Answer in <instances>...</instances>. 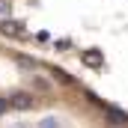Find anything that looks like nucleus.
<instances>
[{
  "label": "nucleus",
  "mask_w": 128,
  "mask_h": 128,
  "mask_svg": "<svg viewBox=\"0 0 128 128\" xmlns=\"http://www.w3.org/2000/svg\"><path fill=\"white\" fill-rule=\"evenodd\" d=\"M0 33H6V36H12V39H24V36H27L24 24H21V21H12V18L0 21Z\"/></svg>",
  "instance_id": "nucleus-1"
},
{
  "label": "nucleus",
  "mask_w": 128,
  "mask_h": 128,
  "mask_svg": "<svg viewBox=\"0 0 128 128\" xmlns=\"http://www.w3.org/2000/svg\"><path fill=\"white\" fill-rule=\"evenodd\" d=\"M9 104L15 110H30V107H36V98L30 92H15V96H9Z\"/></svg>",
  "instance_id": "nucleus-2"
},
{
  "label": "nucleus",
  "mask_w": 128,
  "mask_h": 128,
  "mask_svg": "<svg viewBox=\"0 0 128 128\" xmlns=\"http://www.w3.org/2000/svg\"><path fill=\"white\" fill-rule=\"evenodd\" d=\"M104 113L113 119V125H128V116L122 113V110H116V107H104Z\"/></svg>",
  "instance_id": "nucleus-3"
},
{
  "label": "nucleus",
  "mask_w": 128,
  "mask_h": 128,
  "mask_svg": "<svg viewBox=\"0 0 128 128\" xmlns=\"http://www.w3.org/2000/svg\"><path fill=\"white\" fill-rule=\"evenodd\" d=\"M84 63L86 66H101V57L98 54H84Z\"/></svg>",
  "instance_id": "nucleus-4"
},
{
  "label": "nucleus",
  "mask_w": 128,
  "mask_h": 128,
  "mask_svg": "<svg viewBox=\"0 0 128 128\" xmlns=\"http://www.w3.org/2000/svg\"><path fill=\"white\" fill-rule=\"evenodd\" d=\"M6 18H9V3L0 0V21H6Z\"/></svg>",
  "instance_id": "nucleus-5"
},
{
  "label": "nucleus",
  "mask_w": 128,
  "mask_h": 128,
  "mask_svg": "<svg viewBox=\"0 0 128 128\" xmlns=\"http://www.w3.org/2000/svg\"><path fill=\"white\" fill-rule=\"evenodd\" d=\"M9 107H12V104H9V98H3V96H0V116H3Z\"/></svg>",
  "instance_id": "nucleus-6"
},
{
  "label": "nucleus",
  "mask_w": 128,
  "mask_h": 128,
  "mask_svg": "<svg viewBox=\"0 0 128 128\" xmlns=\"http://www.w3.org/2000/svg\"><path fill=\"white\" fill-rule=\"evenodd\" d=\"M42 128H54V122H51V119H48V122H42Z\"/></svg>",
  "instance_id": "nucleus-7"
}]
</instances>
